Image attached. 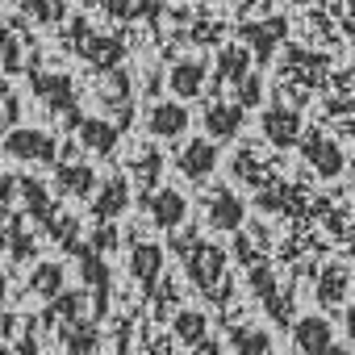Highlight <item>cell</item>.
<instances>
[{
	"mask_svg": "<svg viewBox=\"0 0 355 355\" xmlns=\"http://www.w3.org/2000/svg\"><path fill=\"white\" fill-rule=\"evenodd\" d=\"M230 5H234V9H251V5H255V0H230Z\"/></svg>",
	"mask_w": 355,
	"mask_h": 355,
	"instance_id": "43",
	"label": "cell"
},
{
	"mask_svg": "<svg viewBox=\"0 0 355 355\" xmlns=\"http://www.w3.org/2000/svg\"><path fill=\"white\" fill-rule=\"evenodd\" d=\"M117 138H121V125L117 121H105V117H84L76 125V142L92 155H113L117 150Z\"/></svg>",
	"mask_w": 355,
	"mask_h": 355,
	"instance_id": "16",
	"label": "cell"
},
{
	"mask_svg": "<svg viewBox=\"0 0 355 355\" xmlns=\"http://www.w3.org/2000/svg\"><path fill=\"white\" fill-rule=\"evenodd\" d=\"M193 355H222V343H218V338H205V343L193 347Z\"/></svg>",
	"mask_w": 355,
	"mask_h": 355,
	"instance_id": "38",
	"label": "cell"
},
{
	"mask_svg": "<svg viewBox=\"0 0 355 355\" xmlns=\"http://www.w3.org/2000/svg\"><path fill=\"white\" fill-rule=\"evenodd\" d=\"M159 171H163V159H159L155 146H142V150L134 155V163H130V175H134V184H138L142 193H155Z\"/></svg>",
	"mask_w": 355,
	"mask_h": 355,
	"instance_id": "28",
	"label": "cell"
},
{
	"mask_svg": "<svg viewBox=\"0 0 355 355\" xmlns=\"http://www.w3.org/2000/svg\"><path fill=\"white\" fill-rule=\"evenodd\" d=\"M0 355H5V351H0Z\"/></svg>",
	"mask_w": 355,
	"mask_h": 355,
	"instance_id": "47",
	"label": "cell"
},
{
	"mask_svg": "<svg viewBox=\"0 0 355 355\" xmlns=\"http://www.w3.org/2000/svg\"><path fill=\"white\" fill-rule=\"evenodd\" d=\"M284 17H268V21H251V26H243V42H247V51L259 59V67H268L272 63V55H276V46L284 42Z\"/></svg>",
	"mask_w": 355,
	"mask_h": 355,
	"instance_id": "12",
	"label": "cell"
},
{
	"mask_svg": "<svg viewBox=\"0 0 355 355\" xmlns=\"http://www.w3.org/2000/svg\"><path fill=\"white\" fill-rule=\"evenodd\" d=\"M322 355H351V347H343V343H334V347H326Z\"/></svg>",
	"mask_w": 355,
	"mask_h": 355,
	"instance_id": "41",
	"label": "cell"
},
{
	"mask_svg": "<svg viewBox=\"0 0 355 355\" xmlns=\"http://www.w3.org/2000/svg\"><path fill=\"white\" fill-rule=\"evenodd\" d=\"M297 5H313V0H297Z\"/></svg>",
	"mask_w": 355,
	"mask_h": 355,
	"instance_id": "45",
	"label": "cell"
},
{
	"mask_svg": "<svg viewBox=\"0 0 355 355\" xmlns=\"http://www.w3.org/2000/svg\"><path fill=\"white\" fill-rule=\"evenodd\" d=\"M205 80H209V67H205L201 59H180V63L171 67V76H167L171 92L180 96V101H193V96H201V92H205Z\"/></svg>",
	"mask_w": 355,
	"mask_h": 355,
	"instance_id": "21",
	"label": "cell"
},
{
	"mask_svg": "<svg viewBox=\"0 0 355 355\" xmlns=\"http://www.w3.org/2000/svg\"><path fill=\"white\" fill-rule=\"evenodd\" d=\"M0 239H5V247H9L13 259H30L34 255V239L26 230V218L13 214V209H0Z\"/></svg>",
	"mask_w": 355,
	"mask_h": 355,
	"instance_id": "22",
	"label": "cell"
},
{
	"mask_svg": "<svg viewBox=\"0 0 355 355\" xmlns=\"http://www.w3.org/2000/svg\"><path fill=\"white\" fill-rule=\"evenodd\" d=\"M101 101H105V109L113 113V121L125 130L130 117H134V101H130V76H125L121 67L109 71V80H105V88H101Z\"/></svg>",
	"mask_w": 355,
	"mask_h": 355,
	"instance_id": "19",
	"label": "cell"
},
{
	"mask_svg": "<svg viewBox=\"0 0 355 355\" xmlns=\"http://www.w3.org/2000/svg\"><path fill=\"white\" fill-rule=\"evenodd\" d=\"M46 234H51L63 251H71V255H80V247H84V239H80V222L67 218V214H59V218L46 226Z\"/></svg>",
	"mask_w": 355,
	"mask_h": 355,
	"instance_id": "32",
	"label": "cell"
},
{
	"mask_svg": "<svg viewBox=\"0 0 355 355\" xmlns=\"http://www.w3.org/2000/svg\"><path fill=\"white\" fill-rule=\"evenodd\" d=\"M205 218H209L214 230L234 234V230H243V222H247V201H243L239 193H230V189H214V193L205 197Z\"/></svg>",
	"mask_w": 355,
	"mask_h": 355,
	"instance_id": "8",
	"label": "cell"
},
{
	"mask_svg": "<svg viewBox=\"0 0 355 355\" xmlns=\"http://www.w3.org/2000/svg\"><path fill=\"white\" fill-rule=\"evenodd\" d=\"M347 288H351V272H347L343 263L322 268V276H318V301H322L326 309L338 305V301H347Z\"/></svg>",
	"mask_w": 355,
	"mask_h": 355,
	"instance_id": "26",
	"label": "cell"
},
{
	"mask_svg": "<svg viewBox=\"0 0 355 355\" xmlns=\"http://www.w3.org/2000/svg\"><path fill=\"white\" fill-rule=\"evenodd\" d=\"M146 214L159 230H180L189 218V201L175 189H155V193H146Z\"/></svg>",
	"mask_w": 355,
	"mask_h": 355,
	"instance_id": "11",
	"label": "cell"
},
{
	"mask_svg": "<svg viewBox=\"0 0 355 355\" xmlns=\"http://www.w3.org/2000/svg\"><path fill=\"white\" fill-rule=\"evenodd\" d=\"M21 5H30V0H21Z\"/></svg>",
	"mask_w": 355,
	"mask_h": 355,
	"instance_id": "46",
	"label": "cell"
},
{
	"mask_svg": "<svg viewBox=\"0 0 355 355\" xmlns=\"http://www.w3.org/2000/svg\"><path fill=\"white\" fill-rule=\"evenodd\" d=\"M259 130H263V138L272 142V146H280V150H288V146H297L301 142V113L293 109V105H268L263 109V117H259Z\"/></svg>",
	"mask_w": 355,
	"mask_h": 355,
	"instance_id": "6",
	"label": "cell"
},
{
	"mask_svg": "<svg viewBox=\"0 0 355 355\" xmlns=\"http://www.w3.org/2000/svg\"><path fill=\"white\" fill-rule=\"evenodd\" d=\"M189 109L180 105V101H155L150 105V113H146V134H155V138H180L184 130H189Z\"/></svg>",
	"mask_w": 355,
	"mask_h": 355,
	"instance_id": "14",
	"label": "cell"
},
{
	"mask_svg": "<svg viewBox=\"0 0 355 355\" xmlns=\"http://www.w3.org/2000/svg\"><path fill=\"white\" fill-rule=\"evenodd\" d=\"M247 280H251V288H255L259 305L268 309V318H272L276 326H293V309H288V297L276 288V276H272V268H268L263 259H251V263H247Z\"/></svg>",
	"mask_w": 355,
	"mask_h": 355,
	"instance_id": "4",
	"label": "cell"
},
{
	"mask_svg": "<svg viewBox=\"0 0 355 355\" xmlns=\"http://www.w3.org/2000/svg\"><path fill=\"white\" fill-rule=\"evenodd\" d=\"M80 276H84V284L92 288V301H96V318L109 309V284H113V272H109V263H105V255L92 247V243H84L80 247Z\"/></svg>",
	"mask_w": 355,
	"mask_h": 355,
	"instance_id": "9",
	"label": "cell"
},
{
	"mask_svg": "<svg viewBox=\"0 0 355 355\" xmlns=\"http://www.w3.org/2000/svg\"><path fill=\"white\" fill-rule=\"evenodd\" d=\"M343 326H347V334H351V343H355V305H347V313H343Z\"/></svg>",
	"mask_w": 355,
	"mask_h": 355,
	"instance_id": "39",
	"label": "cell"
},
{
	"mask_svg": "<svg viewBox=\"0 0 355 355\" xmlns=\"http://www.w3.org/2000/svg\"><path fill=\"white\" fill-rule=\"evenodd\" d=\"M59 343H63L67 355H96V347H101L96 326H92L88 318H80V322H63V326H59Z\"/></svg>",
	"mask_w": 355,
	"mask_h": 355,
	"instance_id": "24",
	"label": "cell"
},
{
	"mask_svg": "<svg viewBox=\"0 0 355 355\" xmlns=\"http://www.w3.org/2000/svg\"><path fill=\"white\" fill-rule=\"evenodd\" d=\"M230 347H234V355H276L272 338L263 330H251V326H234L230 330Z\"/></svg>",
	"mask_w": 355,
	"mask_h": 355,
	"instance_id": "31",
	"label": "cell"
},
{
	"mask_svg": "<svg viewBox=\"0 0 355 355\" xmlns=\"http://www.w3.org/2000/svg\"><path fill=\"white\" fill-rule=\"evenodd\" d=\"M255 67H251V51L247 46H222L218 51V76L226 80V84H239L243 76H251Z\"/></svg>",
	"mask_w": 355,
	"mask_h": 355,
	"instance_id": "29",
	"label": "cell"
},
{
	"mask_svg": "<svg viewBox=\"0 0 355 355\" xmlns=\"http://www.w3.org/2000/svg\"><path fill=\"white\" fill-rule=\"evenodd\" d=\"M92 247H96L101 255L117 251V247H121V239H117V226H113V222H101V226L92 230Z\"/></svg>",
	"mask_w": 355,
	"mask_h": 355,
	"instance_id": "34",
	"label": "cell"
},
{
	"mask_svg": "<svg viewBox=\"0 0 355 355\" xmlns=\"http://www.w3.org/2000/svg\"><path fill=\"white\" fill-rule=\"evenodd\" d=\"M30 88H34V96L46 105V113H55L67 130H76V125L84 121V113H80V105H76V84H71V76H63V71H30Z\"/></svg>",
	"mask_w": 355,
	"mask_h": 355,
	"instance_id": "2",
	"label": "cell"
},
{
	"mask_svg": "<svg viewBox=\"0 0 355 355\" xmlns=\"http://www.w3.org/2000/svg\"><path fill=\"white\" fill-rule=\"evenodd\" d=\"M234 88H239V105H243V109H255V105L263 101V80H259V71L243 76V80H239Z\"/></svg>",
	"mask_w": 355,
	"mask_h": 355,
	"instance_id": "33",
	"label": "cell"
},
{
	"mask_svg": "<svg viewBox=\"0 0 355 355\" xmlns=\"http://www.w3.org/2000/svg\"><path fill=\"white\" fill-rule=\"evenodd\" d=\"M171 247H175V255L184 259V272L197 284V293L226 309L230 297H234V280H230V268H226V251L218 243H209V239H197V234L193 239L189 234H175Z\"/></svg>",
	"mask_w": 355,
	"mask_h": 355,
	"instance_id": "1",
	"label": "cell"
},
{
	"mask_svg": "<svg viewBox=\"0 0 355 355\" xmlns=\"http://www.w3.org/2000/svg\"><path fill=\"white\" fill-rule=\"evenodd\" d=\"M13 197H17V180L0 171V209H9V201H13Z\"/></svg>",
	"mask_w": 355,
	"mask_h": 355,
	"instance_id": "37",
	"label": "cell"
},
{
	"mask_svg": "<svg viewBox=\"0 0 355 355\" xmlns=\"http://www.w3.org/2000/svg\"><path fill=\"white\" fill-rule=\"evenodd\" d=\"M30 293H38V297H46V301H55L59 293H63V268L59 263H38L34 272H30Z\"/></svg>",
	"mask_w": 355,
	"mask_h": 355,
	"instance_id": "30",
	"label": "cell"
},
{
	"mask_svg": "<svg viewBox=\"0 0 355 355\" xmlns=\"http://www.w3.org/2000/svg\"><path fill=\"white\" fill-rule=\"evenodd\" d=\"M5 301H9V280L0 276V309H5Z\"/></svg>",
	"mask_w": 355,
	"mask_h": 355,
	"instance_id": "42",
	"label": "cell"
},
{
	"mask_svg": "<svg viewBox=\"0 0 355 355\" xmlns=\"http://www.w3.org/2000/svg\"><path fill=\"white\" fill-rule=\"evenodd\" d=\"M80 318H88V293H59L46 309V326H55V322L63 326V322H80Z\"/></svg>",
	"mask_w": 355,
	"mask_h": 355,
	"instance_id": "27",
	"label": "cell"
},
{
	"mask_svg": "<svg viewBox=\"0 0 355 355\" xmlns=\"http://www.w3.org/2000/svg\"><path fill=\"white\" fill-rule=\"evenodd\" d=\"M13 38H17V34H9V26H5V21H0V55H5V46H9Z\"/></svg>",
	"mask_w": 355,
	"mask_h": 355,
	"instance_id": "40",
	"label": "cell"
},
{
	"mask_svg": "<svg viewBox=\"0 0 355 355\" xmlns=\"http://www.w3.org/2000/svg\"><path fill=\"white\" fill-rule=\"evenodd\" d=\"M0 63H5V71H9V76L26 71V63H21V42H17V38H13L9 46H5V55H0Z\"/></svg>",
	"mask_w": 355,
	"mask_h": 355,
	"instance_id": "35",
	"label": "cell"
},
{
	"mask_svg": "<svg viewBox=\"0 0 355 355\" xmlns=\"http://www.w3.org/2000/svg\"><path fill=\"white\" fill-rule=\"evenodd\" d=\"M293 343H297L301 355H322V351L334 347L338 338H334V330H330V322H326L322 313H305V318L293 322Z\"/></svg>",
	"mask_w": 355,
	"mask_h": 355,
	"instance_id": "13",
	"label": "cell"
},
{
	"mask_svg": "<svg viewBox=\"0 0 355 355\" xmlns=\"http://www.w3.org/2000/svg\"><path fill=\"white\" fill-rule=\"evenodd\" d=\"M201 121H205V134H209L214 142H230V138L243 134V125H247V109H243L239 101H209Z\"/></svg>",
	"mask_w": 355,
	"mask_h": 355,
	"instance_id": "7",
	"label": "cell"
},
{
	"mask_svg": "<svg viewBox=\"0 0 355 355\" xmlns=\"http://www.w3.org/2000/svg\"><path fill=\"white\" fill-rule=\"evenodd\" d=\"M0 125H5V101H0Z\"/></svg>",
	"mask_w": 355,
	"mask_h": 355,
	"instance_id": "44",
	"label": "cell"
},
{
	"mask_svg": "<svg viewBox=\"0 0 355 355\" xmlns=\"http://www.w3.org/2000/svg\"><path fill=\"white\" fill-rule=\"evenodd\" d=\"M5 155L17 163H59V142L46 130H30V125H13L5 134Z\"/></svg>",
	"mask_w": 355,
	"mask_h": 355,
	"instance_id": "3",
	"label": "cell"
},
{
	"mask_svg": "<svg viewBox=\"0 0 355 355\" xmlns=\"http://www.w3.org/2000/svg\"><path fill=\"white\" fill-rule=\"evenodd\" d=\"M17 197H21V205H26V214L46 230L55 218H59V209H55V201H51V193H46V184L42 180H34V175H21L17 180Z\"/></svg>",
	"mask_w": 355,
	"mask_h": 355,
	"instance_id": "18",
	"label": "cell"
},
{
	"mask_svg": "<svg viewBox=\"0 0 355 355\" xmlns=\"http://www.w3.org/2000/svg\"><path fill=\"white\" fill-rule=\"evenodd\" d=\"M130 276L146 293L159 288V276H163V251H159V243H134L130 247Z\"/></svg>",
	"mask_w": 355,
	"mask_h": 355,
	"instance_id": "17",
	"label": "cell"
},
{
	"mask_svg": "<svg viewBox=\"0 0 355 355\" xmlns=\"http://www.w3.org/2000/svg\"><path fill=\"white\" fill-rule=\"evenodd\" d=\"M88 205H92V218H96V222L121 218L125 205H130V184H125V175H109L105 184H96V197H92Z\"/></svg>",
	"mask_w": 355,
	"mask_h": 355,
	"instance_id": "15",
	"label": "cell"
},
{
	"mask_svg": "<svg viewBox=\"0 0 355 355\" xmlns=\"http://www.w3.org/2000/svg\"><path fill=\"white\" fill-rule=\"evenodd\" d=\"M171 334L180 338L184 347H197V343L209 338V318L201 309H180V313L171 318Z\"/></svg>",
	"mask_w": 355,
	"mask_h": 355,
	"instance_id": "25",
	"label": "cell"
},
{
	"mask_svg": "<svg viewBox=\"0 0 355 355\" xmlns=\"http://www.w3.org/2000/svg\"><path fill=\"white\" fill-rule=\"evenodd\" d=\"M175 167H180V175H184V180H193V184L209 180L214 167H218V142L214 138H193L189 146H180Z\"/></svg>",
	"mask_w": 355,
	"mask_h": 355,
	"instance_id": "10",
	"label": "cell"
},
{
	"mask_svg": "<svg viewBox=\"0 0 355 355\" xmlns=\"http://www.w3.org/2000/svg\"><path fill=\"white\" fill-rule=\"evenodd\" d=\"M84 5H96V9H105L113 17H130L134 13V0H84Z\"/></svg>",
	"mask_w": 355,
	"mask_h": 355,
	"instance_id": "36",
	"label": "cell"
},
{
	"mask_svg": "<svg viewBox=\"0 0 355 355\" xmlns=\"http://www.w3.org/2000/svg\"><path fill=\"white\" fill-rule=\"evenodd\" d=\"M55 184H59V193L63 197H71V201H84V197H92V189H96V171L88 167V163H59L55 167Z\"/></svg>",
	"mask_w": 355,
	"mask_h": 355,
	"instance_id": "20",
	"label": "cell"
},
{
	"mask_svg": "<svg viewBox=\"0 0 355 355\" xmlns=\"http://www.w3.org/2000/svg\"><path fill=\"white\" fill-rule=\"evenodd\" d=\"M297 146H301L305 163H309L318 175H326V180H334V175L343 171V150H338L334 138H326V130H305Z\"/></svg>",
	"mask_w": 355,
	"mask_h": 355,
	"instance_id": "5",
	"label": "cell"
},
{
	"mask_svg": "<svg viewBox=\"0 0 355 355\" xmlns=\"http://www.w3.org/2000/svg\"><path fill=\"white\" fill-rule=\"evenodd\" d=\"M80 55H84V59H92V67L113 71V67L121 63L125 46H121L117 38H105V34H92V38H88V30H84V38H80Z\"/></svg>",
	"mask_w": 355,
	"mask_h": 355,
	"instance_id": "23",
	"label": "cell"
}]
</instances>
